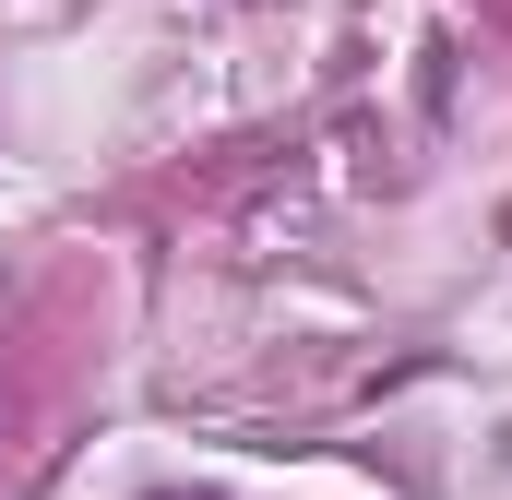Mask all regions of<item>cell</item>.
<instances>
[]
</instances>
